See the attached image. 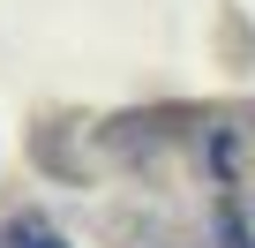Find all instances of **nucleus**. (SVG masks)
<instances>
[{
  "instance_id": "f03ea898",
  "label": "nucleus",
  "mask_w": 255,
  "mask_h": 248,
  "mask_svg": "<svg viewBox=\"0 0 255 248\" xmlns=\"http://www.w3.org/2000/svg\"><path fill=\"white\" fill-rule=\"evenodd\" d=\"M218 233H225V248H255V241H248V226H240V211H233V203H225V211H218Z\"/></svg>"
},
{
  "instance_id": "f257e3e1",
  "label": "nucleus",
  "mask_w": 255,
  "mask_h": 248,
  "mask_svg": "<svg viewBox=\"0 0 255 248\" xmlns=\"http://www.w3.org/2000/svg\"><path fill=\"white\" fill-rule=\"evenodd\" d=\"M0 248H68V241H60L45 218H30V211H23V218H8V226H0Z\"/></svg>"
}]
</instances>
